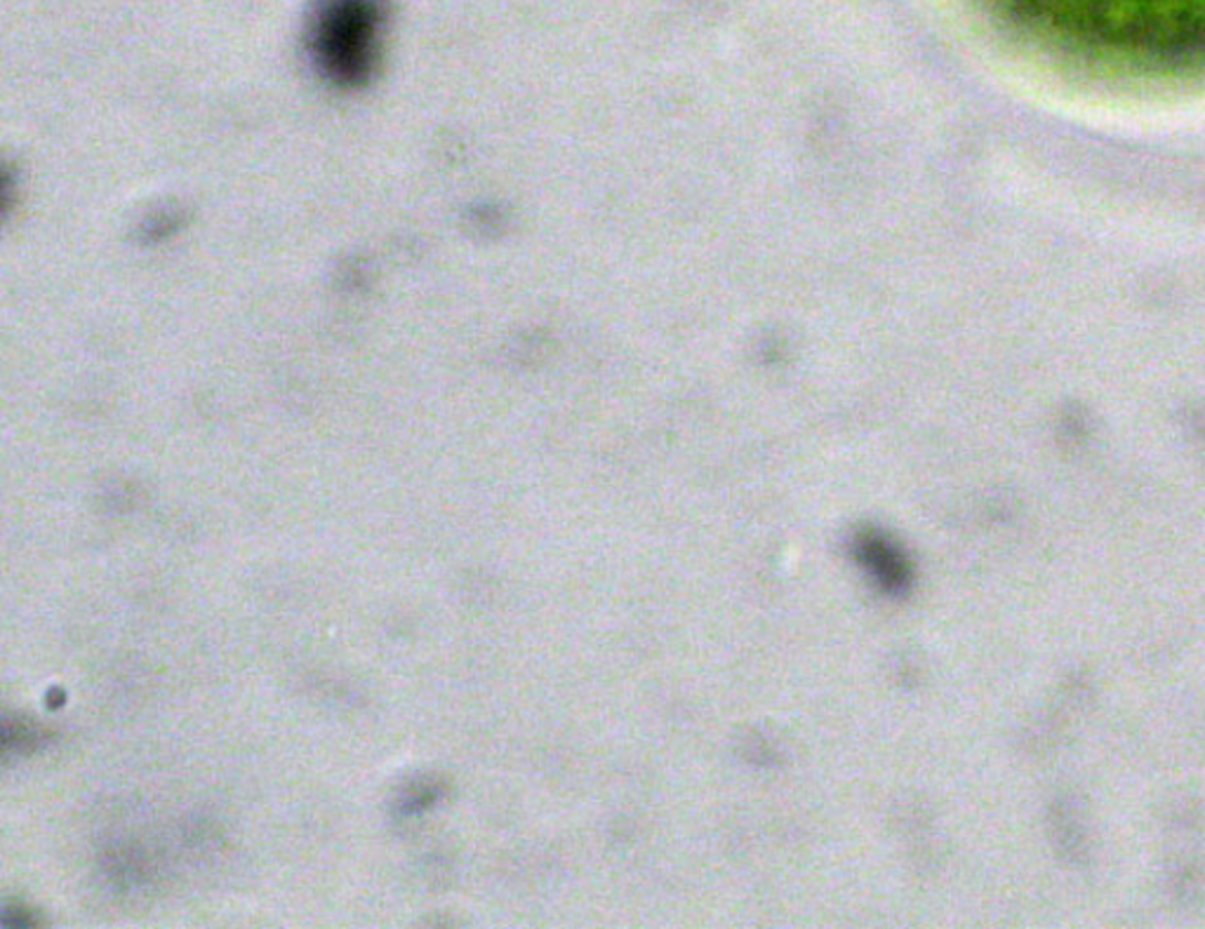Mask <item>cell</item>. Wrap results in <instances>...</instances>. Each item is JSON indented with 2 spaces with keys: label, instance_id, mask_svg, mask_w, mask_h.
Returning <instances> with one entry per match:
<instances>
[{
  "label": "cell",
  "instance_id": "6da1fadb",
  "mask_svg": "<svg viewBox=\"0 0 1205 929\" xmlns=\"http://www.w3.org/2000/svg\"><path fill=\"white\" fill-rule=\"evenodd\" d=\"M1038 39L1107 64L1173 71L1205 64V0H998Z\"/></svg>",
  "mask_w": 1205,
  "mask_h": 929
},
{
  "label": "cell",
  "instance_id": "3957f363",
  "mask_svg": "<svg viewBox=\"0 0 1205 929\" xmlns=\"http://www.w3.org/2000/svg\"><path fill=\"white\" fill-rule=\"evenodd\" d=\"M859 551L867 560V568L880 581V587H886L890 591H899L905 587L907 581L905 562L897 556V551L890 543H884L880 539H867L859 546Z\"/></svg>",
  "mask_w": 1205,
  "mask_h": 929
},
{
  "label": "cell",
  "instance_id": "7a4b0ae2",
  "mask_svg": "<svg viewBox=\"0 0 1205 929\" xmlns=\"http://www.w3.org/2000/svg\"><path fill=\"white\" fill-rule=\"evenodd\" d=\"M382 0H323L314 22L318 66L337 83H361L372 68Z\"/></svg>",
  "mask_w": 1205,
  "mask_h": 929
}]
</instances>
